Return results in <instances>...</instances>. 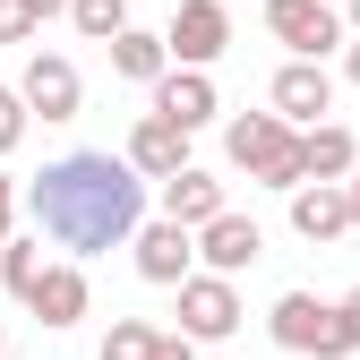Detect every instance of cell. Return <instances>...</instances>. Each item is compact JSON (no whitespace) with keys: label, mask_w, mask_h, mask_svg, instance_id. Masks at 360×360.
<instances>
[{"label":"cell","mask_w":360,"mask_h":360,"mask_svg":"<svg viewBox=\"0 0 360 360\" xmlns=\"http://www.w3.org/2000/svg\"><path fill=\"white\" fill-rule=\"evenodd\" d=\"M18 198L34 214V240H52L69 257L120 249V240H138V223H146V180L120 155H60V163H43Z\"/></svg>","instance_id":"1"},{"label":"cell","mask_w":360,"mask_h":360,"mask_svg":"<svg viewBox=\"0 0 360 360\" xmlns=\"http://www.w3.org/2000/svg\"><path fill=\"white\" fill-rule=\"evenodd\" d=\"M223 155H232V172H249L257 189H300V129H283L275 112H240L232 129H223Z\"/></svg>","instance_id":"2"},{"label":"cell","mask_w":360,"mask_h":360,"mask_svg":"<svg viewBox=\"0 0 360 360\" xmlns=\"http://www.w3.org/2000/svg\"><path fill=\"white\" fill-rule=\"evenodd\" d=\"M266 335H275L283 352H309V360H343L335 300H318V292H283L275 309H266Z\"/></svg>","instance_id":"3"},{"label":"cell","mask_w":360,"mask_h":360,"mask_svg":"<svg viewBox=\"0 0 360 360\" xmlns=\"http://www.w3.org/2000/svg\"><path fill=\"white\" fill-rule=\"evenodd\" d=\"M266 34L292 60H326L343 43V18H335V0H266Z\"/></svg>","instance_id":"4"},{"label":"cell","mask_w":360,"mask_h":360,"mask_svg":"<svg viewBox=\"0 0 360 360\" xmlns=\"http://www.w3.org/2000/svg\"><path fill=\"white\" fill-rule=\"evenodd\" d=\"M223 43H232V9H223V0H180V9H172V34H163L172 69H206V60H223Z\"/></svg>","instance_id":"5"},{"label":"cell","mask_w":360,"mask_h":360,"mask_svg":"<svg viewBox=\"0 0 360 360\" xmlns=\"http://www.w3.org/2000/svg\"><path fill=\"white\" fill-rule=\"evenodd\" d=\"M266 103H275L283 129H318V120L335 112V77H326V60H283L275 86H266Z\"/></svg>","instance_id":"6"},{"label":"cell","mask_w":360,"mask_h":360,"mask_svg":"<svg viewBox=\"0 0 360 360\" xmlns=\"http://www.w3.org/2000/svg\"><path fill=\"white\" fill-rule=\"evenodd\" d=\"M232 326H240V292L223 275H189V283H180V335H189V343H223Z\"/></svg>","instance_id":"7"},{"label":"cell","mask_w":360,"mask_h":360,"mask_svg":"<svg viewBox=\"0 0 360 360\" xmlns=\"http://www.w3.org/2000/svg\"><path fill=\"white\" fill-rule=\"evenodd\" d=\"M77 95H86V86H77V69H69L60 52H34V60H26V77H18L26 120H34V112H43V120H77Z\"/></svg>","instance_id":"8"},{"label":"cell","mask_w":360,"mask_h":360,"mask_svg":"<svg viewBox=\"0 0 360 360\" xmlns=\"http://www.w3.org/2000/svg\"><path fill=\"white\" fill-rule=\"evenodd\" d=\"M138 275L146 283H189L198 275V232H180V223H138Z\"/></svg>","instance_id":"9"},{"label":"cell","mask_w":360,"mask_h":360,"mask_svg":"<svg viewBox=\"0 0 360 360\" xmlns=\"http://www.w3.org/2000/svg\"><path fill=\"white\" fill-rule=\"evenodd\" d=\"M129 172H138V180H155V189H163V180L172 172H189V129H172V120H138V129H129V155H120Z\"/></svg>","instance_id":"10"},{"label":"cell","mask_w":360,"mask_h":360,"mask_svg":"<svg viewBox=\"0 0 360 360\" xmlns=\"http://www.w3.org/2000/svg\"><path fill=\"white\" fill-rule=\"evenodd\" d=\"M198 257H206V275H223V283H232L240 266H257V257H266V232H257L249 214H214L206 232H198Z\"/></svg>","instance_id":"11"},{"label":"cell","mask_w":360,"mask_h":360,"mask_svg":"<svg viewBox=\"0 0 360 360\" xmlns=\"http://www.w3.org/2000/svg\"><path fill=\"white\" fill-rule=\"evenodd\" d=\"M223 103H214V77L206 69H163L155 77V120H172V129H206Z\"/></svg>","instance_id":"12"},{"label":"cell","mask_w":360,"mask_h":360,"mask_svg":"<svg viewBox=\"0 0 360 360\" xmlns=\"http://www.w3.org/2000/svg\"><path fill=\"white\" fill-rule=\"evenodd\" d=\"M292 232L300 240H343L352 232V206H343V180H300V189H292Z\"/></svg>","instance_id":"13"},{"label":"cell","mask_w":360,"mask_h":360,"mask_svg":"<svg viewBox=\"0 0 360 360\" xmlns=\"http://www.w3.org/2000/svg\"><path fill=\"white\" fill-rule=\"evenodd\" d=\"M214 214H232L214 172H198V163H189V172H172V180H163V223H180V232H206Z\"/></svg>","instance_id":"14"},{"label":"cell","mask_w":360,"mask_h":360,"mask_svg":"<svg viewBox=\"0 0 360 360\" xmlns=\"http://www.w3.org/2000/svg\"><path fill=\"white\" fill-rule=\"evenodd\" d=\"M360 146H352V129L343 120H318V129H300V180H352Z\"/></svg>","instance_id":"15"},{"label":"cell","mask_w":360,"mask_h":360,"mask_svg":"<svg viewBox=\"0 0 360 360\" xmlns=\"http://www.w3.org/2000/svg\"><path fill=\"white\" fill-rule=\"evenodd\" d=\"M26 309L43 326H77L86 318V275H77V266H43V283L26 292Z\"/></svg>","instance_id":"16"},{"label":"cell","mask_w":360,"mask_h":360,"mask_svg":"<svg viewBox=\"0 0 360 360\" xmlns=\"http://www.w3.org/2000/svg\"><path fill=\"white\" fill-rule=\"evenodd\" d=\"M163 69H172L163 34H138V26H129V34H112V77H129V86H155Z\"/></svg>","instance_id":"17"},{"label":"cell","mask_w":360,"mask_h":360,"mask_svg":"<svg viewBox=\"0 0 360 360\" xmlns=\"http://www.w3.org/2000/svg\"><path fill=\"white\" fill-rule=\"evenodd\" d=\"M69 26L86 43H112V34H129V0H69Z\"/></svg>","instance_id":"18"},{"label":"cell","mask_w":360,"mask_h":360,"mask_svg":"<svg viewBox=\"0 0 360 360\" xmlns=\"http://www.w3.org/2000/svg\"><path fill=\"white\" fill-rule=\"evenodd\" d=\"M0 283L26 300V292L43 283V240H0Z\"/></svg>","instance_id":"19"},{"label":"cell","mask_w":360,"mask_h":360,"mask_svg":"<svg viewBox=\"0 0 360 360\" xmlns=\"http://www.w3.org/2000/svg\"><path fill=\"white\" fill-rule=\"evenodd\" d=\"M69 0H0V43H26L43 18H60Z\"/></svg>","instance_id":"20"},{"label":"cell","mask_w":360,"mask_h":360,"mask_svg":"<svg viewBox=\"0 0 360 360\" xmlns=\"http://www.w3.org/2000/svg\"><path fill=\"white\" fill-rule=\"evenodd\" d=\"M146 352H155V326H146V318H112L103 360H146Z\"/></svg>","instance_id":"21"},{"label":"cell","mask_w":360,"mask_h":360,"mask_svg":"<svg viewBox=\"0 0 360 360\" xmlns=\"http://www.w3.org/2000/svg\"><path fill=\"white\" fill-rule=\"evenodd\" d=\"M26 138V103H18V86H0V155H9Z\"/></svg>","instance_id":"22"},{"label":"cell","mask_w":360,"mask_h":360,"mask_svg":"<svg viewBox=\"0 0 360 360\" xmlns=\"http://www.w3.org/2000/svg\"><path fill=\"white\" fill-rule=\"evenodd\" d=\"M335 335H343V352H360V292L335 300Z\"/></svg>","instance_id":"23"},{"label":"cell","mask_w":360,"mask_h":360,"mask_svg":"<svg viewBox=\"0 0 360 360\" xmlns=\"http://www.w3.org/2000/svg\"><path fill=\"white\" fill-rule=\"evenodd\" d=\"M146 360H198V343H189V335H155V352H146Z\"/></svg>","instance_id":"24"},{"label":"cell","mask_w":360,"mask_h":360,"mask_svg":"<svg viewBox=\"0 0 360 360\" xmlns=\"http://www.w3.org/2000/svg\"><path fill=\"white\" fill-rule=\"evenodd\" d=\"M9 223H18V180L0 172V240H9Z\"/></svg>","instance_id":"25"},{"label":"cell","mask_w":360,"mask_h":360,"mask_svg":"<svg viewBox=\"0 0 360 360\" xmlns=\"http://www.w3.org/2000/svg\"><path fill=\"white\" fill-rule=\"evenodd\" d=\"M343 206H352V223H360V163H352V180H343Z\"/></svg>","instance_id":"26"},{"label":"cell","mask_w":360,"mask_h":360,"mask_svg":"<svg viewBox=\"0 0 360 360\" xmlns=\"http://www.w3.org/2000/svg\"><path fill=\"white\" fill-rule=\"evenodd\" d=\"M343 26H352V34H360V0H352V9H343Z\"/></svg>","instance_id":"27"},{"label":"cell","mask_w":360,"mask_h":360,"mask_svg":"<svg viewBox=\"0 0 360 360\" xmlns=\"http://www.w3.org/2000/svg\"><path fill=\"white\" fill-rule=\"evenodd\" d=\"M0 352H9V335H0Z\"/></svg>","instance_id":"28"}]
</instances>
